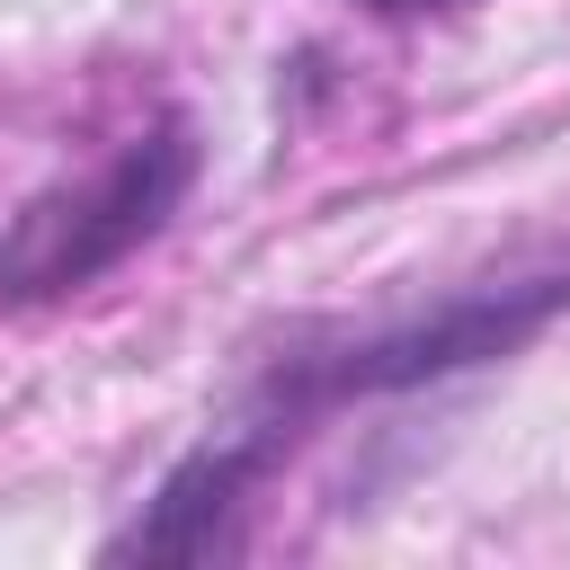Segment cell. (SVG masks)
<instances>
[{"instance_id": "1", "label": "cell", "mask_w": 570, "mask_h": 570, "mask_svg": "<svg viewBox=\"0 0 570 570\" xmlns=\"http://www.w3.org/2000/svg\"><path fill=\"white\" fill-rule=\"evenodd\" d=\"M570 312V276H517V285H472L419 321H392V330H365V338H330V347H294L267 365L258 401H249V428H267L276 445H294L312 419L347 410V401H392V392H419V383H445V374H472V365H499L517 347H534L552 321Z\"/></svg>"}, {"instance_id": "2", "label": "cell", "mask_w": 570, "mask_h": 570, "mask_svg": "<svg viewBox=\"0 0 570 570\" xmlns=\"http://www.w3.org/2000/svg\"><path fill=\"white\" fill-rule=\"evenodd\" d=\"M187 187H196V125L187 116H160L89 187H53V196H36L0 232V294L9 303H53V294L98 285L142 240L169 232V214L187 205Z\"/></svg>"}, {"instance_id": "3", "label": "cell", "mask_w": 570, "mask_h": 570, "mask_svg": "<svg viewBox=\"0 0 570 570\" xmlns=\"http://www.w3.org/2000/svg\"><path fill=\"white\" fill-rule=\"evenodd\" d=\"M285 445L267 436V428H232V436H214V445H196L187 463H169L160 472V490L142 499V517L125 525V534H107V561H214L223 543H232V517H240V499L258 490V472L276 463Z\"/></svg>"}, {"instance_id": "4", "label": "cell", "mask_w": 570, "mask_h": 570, "mask_svg": "<svg viewBox=\"0 0 570 570\" xmlns=\"http://www.w3.org/2000/svg\"><path fill=\"white\" fill-rule=\"evenodd\" d=\"M365 18H445V9H472V0H356Z\"/></svg>"}]
</instances>
